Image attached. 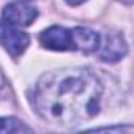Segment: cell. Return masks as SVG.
I'll list each match as a JSON object with an SVG mask.
<instances>
[{"instance_id": "6da1fadb", "label": "cell", "mask_w": 134, "mask_h": 134, "mask_svg": "<svg viewBox=\"0 0 134 134\" xmlns=\"http://www.w3.org/2000/svg\"><path fill=\"white\" fill-rule=\"evenodd\" d=\"M103 87L95 74L81 68L44 74L35 90V107L49 123L77 126L99 112Z\"/></svg>"}, {"instance_id": "7a4b0ae2", "label": "cell", "mask_w": 134, "mask_h": 134, "mask_svg": "<svg viewBox=\"0 0 134 134\" xmlns=\"http://www.w3.org/2000/svg\"><path fill=\"white\" fill-rule=\"evenodd\" d=\"M40 43L46 49H52V51H74L71 30H66L58 25H52L46 29L40 35Z\"/></svg>"}, {"instance_id": "3957f363", "label": "cell", "mask_w": 134, "mask_h": 134, "mask_svg": "<svg viewBox=\"0 0 134 134\" xmlns=\"http://www.w3.org/2000/svg\"><path fill=\"white\" fill-rule=\"evenodd\" d=\"M36 18H38L36 8L30 7L25 2L10 3L3 10V19H5V22H8L10 25H16V27L30 25Z\"/></svg>"}, {"instance_id": "277c9868", "label": "cell", "mask_w": 134, "mask_h": 134, "mask_svg": "<svg viewBox=\"0 0 134 134\" xmlns=\"http://www.w3.org/2000/svg\"><path fill=\"white\" fill-rule=\"evenodd\" d=\"M98 49H99V58L103 62L114 63V62H118L120 58H123L126 55L128 46H126L123 35L110 32L104 36V41Z\"/></svg>"}, {"instance_id": "5b68a950", "label": "cell", "mask_w": 134, "mask_h": 134, "mask_svg": "<svg viewBox=\"0 0 134 134\" xmlns=\"http://www.w3.org/2000/svg\"><path fill=\"white\" fill-rule=\"evenodd\" d=\"M29 43H30L29 35L21 30H16V29H5L0 33V44L14 58L19 57L21 54H24Z\"/></svg>"}, {"instance_id": "8992f818", "label": "cell", "mask_w": 134, "mask_h": 134, "mask_svg": "<svg viewBox=\"0 0 134 134\" xmlns=\"http://www.w3.org/2000/svg\"><path fill=\"white\" fill-rule=\"evenodd\" d=\"M71 36H73L74 49L82 51V52H95V51H98L99 43H101L99 35L90 29H85V27L73 29Z\"/></svg>"}, {"instance_id": "52a82bcc", "label": "cell", "mask_w": 134, "mask_h": 134, "mask_svg": "<svg viewBox=\"0 0 134 134\" xmlns=\"http://www.w3.org/2000/svg\"><path fill=\"white\" fill-rule=\"evenodd\" d=\"M32 129L25 126L22 121L11 118V117H0V132L11 134V132H30Z\"/></svg>"}, {"instance_id": "ba28073f", "label": "cell", "mask_w": 134, "mask_h": 134, "mask_svg": "<svg viewBox=\"0 0 134 134\" xmlns=\"http://www.w3.org/2000/svg\"><path fill=\"white\" fill-rule=\"evenodd\" d=\"M68 5H81V3H84V2H87V0H65Z\"/></svg>"}]
</instances>
